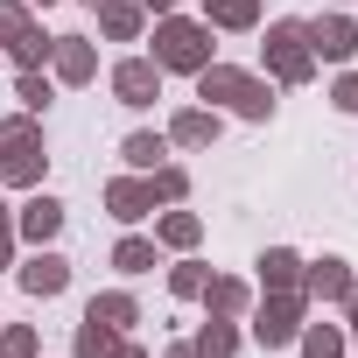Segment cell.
<instances>
[{
    "label": "cell",
    "instance_id": "836d02e7",
    "mask_svg": "<svg viewBox=\"0 0 358 358\" xmlns=\"http://www.w3.org/2000/svg\"><path fill=\"white\" fill-rule=\"evenodd\" d=\"M141 8H148V15H169V8H176V0H141Z\"/></svg>",
    "mask_w": 358,
    "mask_h": 358
},
{
    "label": "cell",
    "instance_id": "9c48e42d",
    "mask_svg": "<svg viewBox=\"0 0 358 358\" xmlns=\"http://www.w3.org/2000/svg\"><path fill=\"white\" fill-rule=\"evenodd\" d=\"M22 288H29V295H64V288H71V260H64V253H36V260L22 267Z\"/></svg>",
    "mask_w": 358,
    "mask_h": 358
},
{
    "label": "cell",
    "instance_id": "5b68a950",
    "mask_svg": "<svg viewBox=\"0 0 358 358\" xmlns=\"http://www.w3.org/2000/svg\"><path fill=\"white\" fill-rule=\"evenodd\" d=\"M295 330H302V295L295 288H281L274 302H260V316H253L260 344H295Z\"/></svg>",
    "mask_w": 358,
    "mask_h": 358
},
{
    "label": "cell",
    "instance_id": "e0dca14e",
    "mask_svg": "<svg viewBox=\"0 0 358 358\" xmlns=\"http://www.w3.org/2000/svg\"><path fill=\"white\" fill-rule=\"evenodd\" d=\"M8 57H15L22 71H43V64H50V36H43V29H29V36H15V43H8Z\"/></svg>",
    "mask_w": 358,
    "mask_h": 358
},
{
    "label": "cell",
    "instance_id": "f546056e",
    "mask_svg": "<svg viewBox=\"0 0 358 358\" xmlns=\"http://www.w3.org/2000/svg\"><path fill=\"white\" fill-rule=\"evenodd\" d=\"M0 358H36V330H29V323L8 330V337H0Z\"/></svg>",
    "mask_w": 358,
    "mask_h": 358
},
{
    "label": "cell",
    "instance_id": "277c9868",
    "mask_svg": "<svg viewBox=\"0 0 358 358\" xmlns=\"http://www.w3.org/2000/svg\"><path fill=\"white\" fill-rule=\"evenodd\" d=\"M267 64H274V78H281V85H302V78H309V64H316L309 29H302V22H274V29H267Z\"/></svg>",
    "mask_w": 358,
    "mask_h": 358
},
{
    "label": "cell",
    "instance_id": "cb8c5ba5",
    "mask_svg": "<svg viewBox=\"0 0 358 358\" xmlns=\"http://www.w3.org/2000/svg\"><path fill=\"white\" fill-rule=\"evenodd\" d=\"M113 267H120V274H148V267H155V246H148V239H120Z\"/></svg>",
    "mask_w": 358,
    "mask_h": 358
},
{
    "label": "cell",
    "instance_id": "52a82bcc",
    "mask_svg": "<svg viewBox=\"0 0 358 358\" xmlns=\"http://www.w3.org/2000/svg\"><path fill=\"white\" fill-rule=\"evenodd\" d=\"M309 50H316V57H330V64H351V50H358V29H351L344 15H323V22L309 29Z\"/></svg>",
    "mask_w": 358,
    "mask_h": 358
},
{
    "label": "cell",
    "instance_id": "d6a6232c",
    "mask_svg": "<svg viewBox=\"0 0 358 358\" xmlns=\"http://www.w3.org/2000/svg\"><path fill=\"white\" fill-rule=\"evenodd\" d=\"M344 309H351V330H358V281L344 288Z\"/></svg>",
    "mask_w": 358,
    "mask_h": 358
},
{
    "label": "cell",
    "instance_id": "4316f807",
    "mask_svg": "<svg viewBox=\"0 0 358 358\" xmlns=\"http://www.w3.org/2000/svg\"><path fill=\"white\" fill-rule=\"evenodd\" d=\"M29 29H36V22H29V8H22V0H0V36L15 43V36H29Z\"/></svg>",
    "mask_w": 358,
    "mask_h": 358
},
{
    "label": "cell",
    "instance_id": "8d00e7d4",
    "mask_svg": "<svg viewBox=\"0 0 358 358\" xmlns=\"http://www.w3.org/2000/svg\"><path fill=\"white\" fill-rule=\"evenodd\" d=\"M43 8H50V0H43Z\"/></svg>",
    "mask_w": 358,
    "mask_h": 358
},
{
    "label": "cell",
    "instance_id": "f1b7e54d",
    "mask_svg": "<svg viewBox=\"0 0 358 358\" xmlns=\"http://www.w3.org/2000/svg\"><path fill=\"white\" fill-rule=\"evenodd\" d=\"M169 288H176V295H204V267H197V260H183V267L169 274Z\"/></svg>",
    "mask_w": 358,
    "mask_h": 358
},
{
    "label": "cell",
    "instance_id": "7a4b0ae2",
    "mask_svg": "<svg viewBox=\"0 0 358 358\" xmlns=\"http://www.w3.org/2000/svg\"><path fill=\"white\" fill-rule=\"evenodd\" d=\"M155 64L162 71H204L211 64V22H183V15H169L162 29H155Z\"/></svg>",
    "mask_w": 358,
    "mask_h": 358
},
{
    "label": "cell",
    "instance_id": "ffe728a7",
    "mask_svg": "<svg viewBox=\"0 0 358 358\" xmlns=\"http://www.w3.org/2000/svg\"><path fill=\"white\" fill-rule=\"evenodd\" d=\"M204 302H211V316H239L246 309V281H204Z\"/></svg>",
    "mask_w": 358,
    "mask_h": 358
},
{
    "label": "cell",
    "instance_id": "30bf717a",
    "mask_svg": "<svg viewBox=\"0 0 358 358\" xmlns=\"http://www.w3.org/2000/svg\"><path fill=\"white\" fill-rule=\"evenodd\" d=\"M106 204H113V218H148L155 211V183H134V176H120V183H106Z\"/></svg>",
    "mask_w": 358,
    "mask_h": 358
},
{
    "label": "cell",
    "instance_id": "9a60e30c",
    "mask_svg": "<svg viewBox=\"0 0 358 358\" xmlns=\"http://www.w3.org/2000/svg\"><path fill=\"white\" fill-rule=\"evenodd\" d=\"M92 323H106V330H127L141 309H134V295H92V309H85Z\"/></svg>",
    "mask_w": 358,
    "mask_h": 358
},
{
    "label": "cell",
    "instance_id": "2e32d148",
    "mask_svg": "<svg viewBox=\"0 0 358 358\" xmlns=\"http://www.w3.org/2000/svg\"><path fill=\"white\" fill-rule=\"evenodd\" d=\"M204 15H211L218 29H253V22H260V0H204Z\"/></svg>",
    "mask_w": 358,
    "mask_h": 358
},
{
    "label": "cell",
    "instance_id": "4dcf8cb0",
    "mask_svg": "<svg viewBox=\"0 0 358 358\" xmlns=\"http://www.w3.org/2000/svg\"><path fill=\"white\" fill-rule=\"evenodd\" d=\"M337 106H344V113H358V71H344V78H337Z\"/></svg>",
    "mask_w": 358,
    "mask_h": 358
},
{
    "label": "cell",
    "instance_id": "5bb4252c",
    "mask_svg": "<svg viewBox=\"0 0 358 358\" xmlns=\"http://www.w3.org/2000/svg\"><path fill=\"white\" fill-rule=\"evenodd\" d=\"M309 295H323V302H344V288H351V274H344V260H316L309 274Z\"/></svg>",
    "mask_w": 358,
    "mask_h": 358
},
{
    "label": "cell",
    "instance_id": "7c38bea8",
    "mask_svg": "<svg viewBox=\"0 0 358 358\" xmlns=\"http://www.w3.org/2000/svg\"><path fill=\"white\" fill-rule=\"evenodd\" d=\"M169 141H176V148H211V141H218V113H176Z\"/></svg>",
    "mask_w": 358,
    "mask_h": 358
},
{
    "label": "cell",
    "instance_id": "1f68e13d",
    "mask_svg": "<svg viewBox=\"0 0 358 358\" xmlns=\"http://www.w3.org/2000/svg\"><path fill=\"white\" fill-rule=\"evenodd\" d=\"M8 253H15V225H8V204H0V267H8Z\"/></svg>",
    "mask_w": 358,
    "mask_h": 358
},
{
    "label": "cell",
    "instance_id": "44dd1931",
    "mask_svg": "<svg viewBox=\"0 0 358 358\" xmlns=\"http://www.w3.org/2000/svg\"><path fill=\"white\" fill-rule=\"evenodd\" d=\"M197 351H204V358H232V351H239V330H232V323L218 316V323H204V337H197Z\"/></svg>",
    "mask_w": 358,
    "mask_h": 358
},
{
    "label": "cell",
    "instance_id": "6da1fadb",
    "mask_svg": "<svg viewBox=\"0 0 358 358\" xmlns=\"http://www.w3.org/2000/svg\"><path fill=\"white\" fill-rule=\"evenodd\" d=\"M197 99H225V106L246 113V120H267V113H274V92H267L253 71H232V64H204V71H197Z\"/></svg>",
    "mask_w": 358,
    "mask_h": 358
},
{
    "label": "cell",
    "instance_id": "3957f363",
    "mask_svg": "<svg viewBox=\"0 0 358 358\" xmlns=\"http://www.w3.org/2000/svg\"><path fill=\"white\" fill-rule=\"evenodd\" d=\"M43 134H36V120H8L0 127V176H8V183H36L43 176Z\"/></svg>",
    "mask_w": 358,
    "mask_h": 358
},
{
    "label": "cell",
    "instance_id": "7402d4cb",
    "mask_svg": "<svg viewBox=\"0 0 358 358\" xmlns=\"http://www.w3.org/2000/svg\"><path fill=\"white\" fill-rule=\"evenodd\" d=\"M113 344H120V330H106V323L85 316V330H78V358H113Z\"/></svg>",
    "mask_w": 358,
    "mask_h": 358
},
{
    "label": "cell",
    "instance_id": "d590c367",
    "mask_svg": "<svg viewBox=\"0 0 358 358\" xmlns=\"http://www.w3.org/2000/svg\"><path fill=\"white\" fill-rule=\"evenodd\" d=\"M85 8H99V0H85Z\"/></svg>",
    "mask_w": 358,
    "mask_h": 358
},
{
    "label": "cell",
    "instance_id": "4fadbf2b",
    "mask_svg": "<svg viewBox=\"0 0 358 358\" xmlns=\"http://www.w3.org/2000/svg\"><path fill=\"white\" fill-rule=\"evenodd\" d=\"M141 15H148V8H134V0H99V22H106V36H120V43L141 36Z\"/></svg>",
    "mask_w": 358,
    "mask_h": 358
},
{
    "label": "cell",
    "instance_id": "8992f818",
    "mask_svg": "<svg viewBox=\"0 0 358 358\" xmlns=\"http://www.w3.org/2000/svg\"><path fill=\"white\" fill-rule=\"evenodd\" d=\"M113 92H120V106H155V92H162V64L127 57V64L113 71Z\"/></svg>",
    "mask_w": 358,
    "mask_h": 358
},
{
    "label": "cell",
    "instance_id": "d4e9b609",
    "mask_svg": "<svg viewBox=\"0 0 358 358\" xmlns=\"http://www.w3.org/2000/svg\"><path fill=\"white\" fill-rule=\"evenodd\" d=\"M197 232H204V225H197L190 211H169V218H162V239H169V246H197Z\"/></svg>",
    "mask_w": 358,
    "mask_h": 358
},
{
    "label": "cell",
    "instance_id": "ba28073f",
    "mask_svg": "<svg viewBox=\"0 0 358 358\" xmlns=\"http://www.w3.org/2000/svg\"><path fill=\"white\" fill-rule=\"evenodd\" d=\"M50 64H57V78H64V85H85V78L99 71L92 43H78V36H57V43H50Z\"/></svg>",
    "mask_w": 358,
    "mask_h": 358
},
{
    "label": "cell",
    "instance_id": "ac0fdd59",
    "mask_svg": "<svg viewBox=\"0 0 358 358\" xmlns=\"http://www.w3.org/2000/svg\"><path fill=\"white\" fill-rule=\"evenodd\" d=\"M134 169H162V155H169V141L162 134H127V148H120Z\"/></svg>",
    "mask_w": 358,
    "mask_h": 358
},
{
    "label": "cell",
    "instance_id": "d6986e66",
    "mask_svg": "<svg viewBox=\"0 0 358 358\" xmlns=\"http://www.w3.org/2000/svg\"><path fill=\"white\" fill-rule=\"evenodd\" d=\"M260 274H267V288H295V281H302V260H295L288 246H274V253L260 260Z\"/></svg>",
    "mask_w": 358,
    "mask_h": 358
},
{
    "label": "cell",
    "instance_id": "603a6c76",
    "mask_svg": "<svg viewBox=\"0 0 358 358\" xmlns=\"http://www.w3.org/2000/svg\"><path fill=\"white\" fill-rule=\"evenodd\" d=\"M295 337H302L309 358H337V351H344V330H330V323H309V330H295Z\"/></svg>",
    "mask_w": 358,
    "mask_h": 358
},
{
    "label": "cell",
    "instance_id": "83f0119b",
    "mask_svg": "<svg viewBox=\"0 0 358 358\" xmlns=\"http://www.w3.org/2000/svg\"><path fill=\"white\" fill-rule=\"evenodd\" d=\"M183 190H190V176L162 162V169H155V197H169V204H176V197H183Z\"/></svg>",
    "mask_w": 358,
    "mask_h": 358
},
{
    "label": "cell",
    "instance_id": "8fae6325",
    "mask_svg": "<svg viewBox=\"0 0 358 358\" xmlns=\"http://www.w3.org/2000/svg\"><path fill=\"white\" fill-rule=\"evenodd\" d=\"M57 232H64V204H57V197H29V204H22V239L50 246Z\"/></svg>",
    "mask_w": 358,
    "mask_h": 358
},
{
    "label": "cell",
    "instance_id": "484cf974",
    "mask_svg": "<svg viewBox=\"0 0 358 358\" xmlns=\"http://www.w3.org/2000/svg\"><path fill=\"white\" fill-rule=\"evenodd\" d=\"M15 99H22L29 113H43V106H50V78H43V71H22V85H15Z\"/></svg>",
    "mask_w": 358,
    "mask_h": 358
},
{
    "label": "cell",
    "instance_id": "e575fe53",
    "mask_svg": "<svg viewBox=\"0 0 358 358\" xmlns=\"http://www.w3.org/2000/svg\"><path fill=\"white\" fill-rule=\"evenodd\" d=\"M169 358H204V351H197V344H176V351H169Z\"/></svg>",
    "mask_w": 358,
    "mask_h": 358
}]
</instances>
